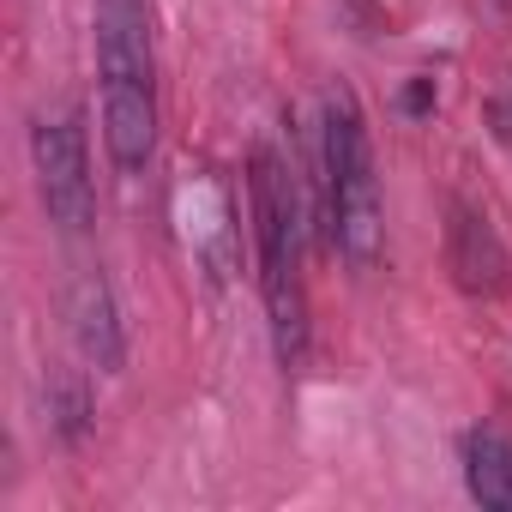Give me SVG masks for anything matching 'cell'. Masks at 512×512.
<instances>
[{"label":"cell","mask_w":512,"mask_h":512,"mask_svg":"<svg viewBox=\"0 0 512 512\" xmlns=\"http://www.w3.org/2000/svg\"><path fill=\"white\" fill-rule=\"evenodd\" d=\"M43 398H49V428L61 434V446H79L97 422V404H91V386L79 368H49L43 380Z\"/></svg>","instance_id":"8"},{"label":"cell","mask_w":512,"mask_h":512,"mask_svg":"<svg viewBox=\"0 0 512 512\" xmlns=\"http://www.w3.org/2000/svg\"><path fill=\"white\" fill-rule=\"evenodd\" d=\"M61 314H67V338H73V350L85 356V368L121 374V362H127V332H121V308H115V290H109L103 266H79V272H73Z\"/></svg>","instance_id":"5"},{"label":"cell","mask_w":512,"mask_h":512,"mask_svg":"<svg viewBox=\"0 0 512 512\" xmlns=\"http://www.w3.org/2000/svg\"><path fill=\"white\" fill-rule=\"evenodd\" d=\"M31 169L43 217L61 235H85L97 223V181H91V139L79 109H43L31 121Z\"/></svg>","instance_id":"4"},{"label":"cell","mask_w":512,"mask_h":512,"mask_svg":"<svg viewBox=\"0 0 512 512\" xmlns=\"http://www.w3.org/2000/svg\"><path fill=\"white\" fill-rule=\"evenodd\" d=\"M446 260H452V278H458L470 296H500V290H506V253H500L488 217L470 211V205H452Z\"/></svg>","instance_id":"6"},{"label":"cell","mask_w":512,"mask_h":512,"mask_svg":"<svg viewBox=\"0 0 512 512\" xmlns=\"http://www.w3.org/2000/svg\"><path fill=\"white\" fill-rule=\"evenodd\" d=\"M247 211H253V247H260V296L266 326L284 374H302L308 362V284H302V199L290 163L260 145L247 163Z\"/></svg>","instance_id":"2"},{"label":"cell","mask_w":512,"mask_h":512,"mask_svg":"<svg viewBox=\"0 0 512 512\" xmlns=\"http://www.w3.org/2000/svg\"><path fill=\"white\" fill-rule=\"evenodd\" d=\"M91 49L103 151L121 175H145L157 157V49L145 0H91Z\"/></svg>","instance_id":"1"},{"label":"cell","mask_w":512,"mask_h":512,"mask_svg":"<svg viewBox=\"0 0 512 512\" xmlns=\"http://www.w3.org/2000/svg\"><path fill=\"white\" fill-rule=\"evenodd\" d=\"M458 464H464V488L476 506L488 512H512V434L500 428H470L464 446H458Z\"/></svg>","instance_id":"7"},{"label":"cell","mask_w":512,"mask_h":512,"mask_svg":"<svg viewBox=\"0 0 512 512\" xmlns=\"http://www.w3.org/2000/svg\"><path fill=\"white\" fill-rule=\"evenodd\" d=\"M320 181H326V235L350 272H374L386 253V193L374 175L368 115L350 85H332L320 103Z\"/></svg>","instance_id":"3"}]
</instances>
